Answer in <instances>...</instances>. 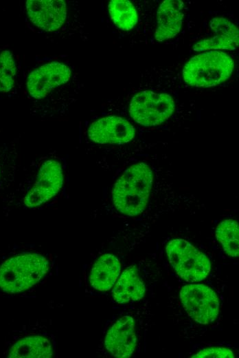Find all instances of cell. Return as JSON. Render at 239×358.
<instances>
[{
	"mask_svg": "<svg viewBox=\"0 0 239 358\" xmlns=\"http://www.w3.org/2000/svg\"><path fill=\"white\" fill-rule=\"evenodd\" d=\"M153 182L152 171L144 162L126 169L114 185L112 200L117 211L135 216L146 208Z\"/></svg>",
	"mask_w": 239,
	"mask_h": 358,
	"instance_id": "6da1fadb",
	"label": "cell"
},
{
	"mask_svg": "<svg viewBox=\"0 0 239 358\" xmlns=\"http://www.w3.org/2000/svg\"><path fill=\"white\" fill-rule=\"evenodd\" d=\"M119 260L111 254L100 256L94 263L89 274L91 286L100 291L112 288L120 273Z\"/></svg>",
	"mask_w": 239,
	"mask_h": 358,
	"instance_id": "5bb4252c",
	"label": "cell"
},
{
	"mask_svg": "<svg viewBox=\"0 0 239 358\" xmlns=\"http://www.w3.org/2000/svg\"><path fill=\"white\" fill-rule=\"evenodd\" d=\"M236 221L227 219L216 227V237L225 253L231 257L239 255V229Z\"/></svg>",
	"mask_w": 239,
	"mask_h": 358,
	"instance_id": "ac0fdd59",
	"label": "cell"
},
{
	"mask_svg": "<svg viewBox=\"0 0 239 358\" xmlns=\"http://www.w3.org/2000/svg\"><path fill=\"white\" fill-rule=\"evenodd\" d=\"M144 295L145 286L135 266L123 271L112 291L114 300L119 304L139 300Z\"/></svg>",
	"mask_w": 239,
	"mask_h": 358,
	"instance_id": "9a60e30c",
	"label": "cell"
},
{
	"mask_svg": "<svg viewBox=\"0 0 239 358\" xmlns=\"http://www.w3.org/2000/svg\"><path fill=\"white\" fill-rule=\"evenodd\" d=\"M16 65L12 54L4 50L0 54V92L10 91L14 85Z\"/></svg>",
	"mask_w": 239,
	"mask_h": 358,
	"instance_id": "d6986e66",
	"label": "cell"
},
{
	"mask_svg": "<svg viewBox=\"0 0 239 358\" xmlns=\"http://www.w3.org/2000/svg\"><path fill=\"white\" fill-rule=\"evenodd\" d=\"M180 299L189 316L199 324L212 323L219 313L218 297L205 284L185 285L180 291Z\"/></svg>",
	"mask_w": 239,
	"mask_h": 358,
	"instance_id": "8992f818",
	"label": "cell"
},
{
	"mask_svg": "<svg viewBox=\"0 0 239 358\" xmlns=\"http://www.w3.org/2000/svg\"><path fill=\"white\" fill-rule=\"evenodd\" d=\"M54 355L50 341L41 336L23 338L15 343L10 350V358H49Z\"/></svg>",
	"mask_w": 239,
	"mask_h": 358,
	"instance_id": "2e32d148",
	"label": "cell"
},
{
	"mask_svg": "<svg viewBox=\"0 0 239 358\" xmlns=\"http://www.w3.org/2000/svg\"><path fill=\"white\" fill-rule=\"evenodd\" d=\"M174 107V101L169 94L143 91L132 98L129 113L137 123L144 126H155L169 118Z\"/></svg>",
	"mask_w": 239,
	"mask_h": 358,
	"instance_id": "5b68a950",
	"label": "cell"
},
{
	"mask_svg": "<svg viewBox=\"0 0 239 358\" xmlns=\"http://www.w3.org/2000/svg\"><path fill=\"white\" fill-rule=\"evenodd\" d=\"M183 3L179 0L163 1L157 11L155 39L159 42L176 36L181 30L183 13Z\"/></svg>",
	"mask_w": 239,
	"mask_h": 358,
	"instance_id": "4fadbf2b",
	"label": "cell"
},
{
	"mask_svg": "<svg viewBox=\"0 0 239 358\" xmlns=\"http://www.w3.org/2000/svg\"><path fill=\"white\" fill-rule=\"evenodd\" d=\"M109 12L115 25L122 30H132L137 23L136 9L129 1H111L109 3Z\"/></svg>",
	"mask_w": 239,
	"mask_h": 358,
	"instance_id": "e0dca14e",
	"label": "cell"
},
{
	"mask_svg": "<svg viewBox=\"0 0 239 358\" xmlns=\"http://www.w3.org/2000/svg\"><path fill=\"white\" fill-rule=\"evenodd\" d=\"M49 263L35 253L19 255L5 260L0 266V288L7 293L29 289L48 272Z\"/></svg>",
	"mask_w": 239,
	"mask_h": 358,
	"instance_id": "7a4b0ae2",
	"label": "cell"
},
{
	"mask_svg": "<svg viewBox=\"0 0 239 358\" xmlns=\"http://www.w3.org/2000/svg\"><path fill=\"white\" fill-rule=\"evenodd\" d=\"M70 78L71 70L67 65L52 62L31 72L27 78V88L32 97L41 99L57 87L68 82Z\"/></svg>",
	"mask_w": 239,
	"mask_h": 358,
	"instance_id": "ba28073f",
	"label": "cell"
},
{
	"mask_svg": "<svg viewBox=\"0 0 239 358\" xmlns=\"http://www.w3.org/2000/svg\"><path fill=\"white\" fill-rule=\"evenodd\" d=\"M136 344L135 322L130 316H123L117 319L108 330L104 339L106 350L117 358L130 357Z\"/></svg>",
	"mask_w": 239,
	"mask_h": 358,
	"instance_id": "8fae6325",
	"label": "cell"
},
{
	"mask_svg": "<svg viewBox=\"0 0 239 358\" xmlns=\"http://www.w3.org/2000/svg\"><path fill=\"white\" fill-rule=\"evenodd\" d=\"M87 134L90 140L97 143L123 145L133 139L135 130L128 120L112 116L93 122Z\"/></svg>",
	"mask_w": 239,
	"mask_h": 358,
	"instance_id": "9c48e42d",
	"label": "cell"
},
{
	"mask_svg": "<svg viewBox=\"0 0 239 358\" xmlns=\"http://www.w3.org/2000/svg\"><path fill=\"white\" fill-rule=\"evenodd\" d=\"M214 36L202 40L193 46L194 51L208 50H235L239 43L238 28L224 17H216L210 21Z\"/></svg>",
	"mask_w": 239,
	"mask_h": 358,
	"instance_id": "7c38bea8",
	"label": "cell"
},
{
	"mask_svg": "<svg viewBox=\"0 0 239 358\" xmlns=\"http://www.w3.org/2000/svg\"><path fill=\"white\" fill-rule=\"evenodd\" d=\"M64 176L61 165L49 160L41 166L37 180L24 198L27 207H38L56 196L61 189Z\"/></svg>",
	"mask_w": 239,
	"mask_h": 358,
	"instance_id": "52a82bcc",
	"label": "cell"
},
{
	"mask_svg": "<svg viewBox=\"0 0 239 358\" xmlns=\"http://www.w3.org/2000/svg\"><path fill=\"white\" fill-rule=\"evenodd\" d=\"M26 10L35 25L48 32L59 28L67 15L66 3L61 0H28Z\"/></svg>",
	"mask_w": 239,
	"mask_h": 358,
	"instance_id": "30bf717a",
	"label": "cell"
},
{
	"mask_svg": "<svg viewBox=\"0 0 239 358\" xmlns=\"http://www.w3.org/2000/svg\"><path fill=\"white\" fill-rule=\"evenodd\" d=\"M192 358H234L235 357L233 352L225 348L213 347L201 350Z\"/></svg>",
	"mask_w": 239,
	"mask_h": 358,
	"instance_id": "ffe728a7",
	"label": "cell"
},
{
	"mask_svg": "<svg viewBox=\"0 0 239 358\" xmlns=\"http://www.w3.org/2000/svg\"><path fill=\"white\" fill-rule=\"evenodd\" d=\"M166 250L170 264L186 282H200L209 275L211 270L209 259L187 240H172Z\"/></svg>",
	"mask_w": 239,
	"mask_h": 358,
	"instance_id": "277c9868",
	"label": "cell"
},
{
	"mask_svg": "<svg viewBox=\"0 0 239 358\" xmlns=\"http://www.w3.org/2000/svg\"><path fill=\"white\" fill-rule=\"evenodd\" d=\"M234 67V61L228 54L209 51L192 57L183 69V77L191 86L212 87L226 81Z\"/></svg>",
	"mask_w": 239,
	"mask_h": 358,
	"instance_id": "3957f363",
	"label": "cell"
}]
</instances>
